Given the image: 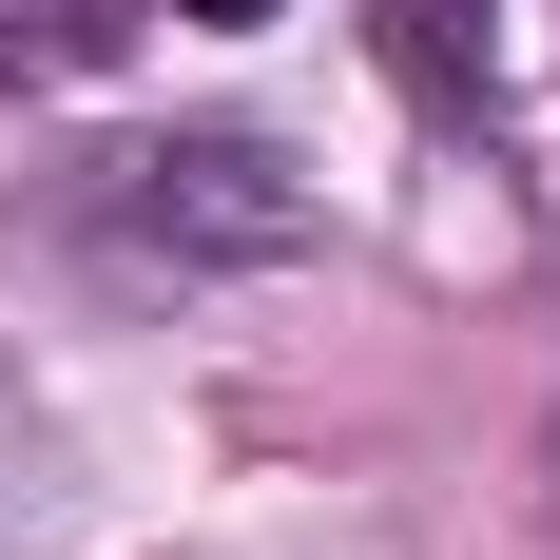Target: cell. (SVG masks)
Instances as JSON below:
<instances>
[{"label": "cell", "instance_id": "1", "mask_svg": "<svg viewBox=\"0 0 560 560\" xmlns=\"http://www.w3.org/2000/svg\"><path fill=\"white\" fill-rule=\"evenodd\" d=\"M58 213L97 232V252H136V271H290V252L329 232V194H310L252 116H174L136 155H78Z\"/></svg>", "mask_w": 560, "mask_h": 560}, {"label": "cell", "instance_id": "2", "mask_svg": "<svg viewBox=\"0 0 560 560\" xmlns=\"http://www.w3.org/2000/svg\"><path fill=\"white\" fill-rule=\"evenodd\" d=\"M387 78L425 116H483V78H503V39H483V0H387Z\"/></svg>", "mask_w": 560, "mask_h": 560}, {"label": "cell", "instance_id": "3", "mask_svg": "<svg viewBox=\"0 0 560 560\" xmlns=\"http://www.w3.org/2000/svg\"><path fill=\"white\" fill-rule=\"evenodd\" d=\"M78 58H116L97 0H0V78H78Z\"/></svg>", "mask_w": 560, "mask_h": 560}, {"label": "cell", "instance_id": "4", "mask_svg": "<svg viewBox=\"0 0 560 560\" xmlns=\"http://www.w3.org/2000/svg\"><path fill=\"white\" fill-rule=\"evenodd\" d=\"M39 503V406H20V368H0V522Z\"/></svg>", "mask_w": 560, "mask_h": 560}, {"label": "cell", "instance_id": "5", "mask_svg": "<svg viewBox=\"0 0 560 560\" xmlns=\"http://www.w3.org/2000/svg\"><path fill=\"white\" fill-rule=\"evenodd\" d=\"M174 20H271V0H174Z\"/></svg>", "mask_w": 560, "mask_h": 560}, {"label": "cell", "instance_id": "6", "mask_svg": "<svg viewBox=\"0 0 560 560\" xmlns=\"http://www.w3.org/2000/svg\"><path fill=\"white\" fill-rule=\"evenodd\" d=\"M541 483H560V445H541Z\"/></svg>", "mask_w": 560, "mask_h": 560}]
</instances>
